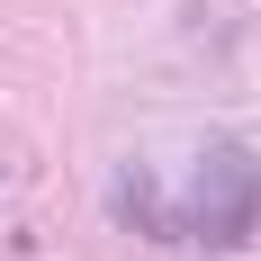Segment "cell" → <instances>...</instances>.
I'll return each instance as SVG.
<instances>
[{"label":"cell","instance_id":"6da1fadb","mask_svg":"<svg viewBox=\"0 0 261 261\" xmlns=\"http://www.w3.org/2000/svg\"><path fill=\"white\" fill-rule=\"evenodd\" d=\"M180 216H189V234L207 243V252H252V234H261V162L243 153L234 135H216L207 153H198Z\"/></svg>","mask_w":261,"mask_h":261},{"label":"cell","instance_id":"7a4b0ae2","mask_svg":"<svg viewBox=\"0 0 261 261\" xmlns=\"http://www.w3.org/2000/svg\"><path fill=\"white\" fill-rule=\"evenodd\" d=\"M117 216H126L135 234H171V216H162V189H153V162H117Z\"/></svg>","mask_w":261,"mask_h":261}]
</instances>
